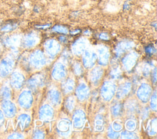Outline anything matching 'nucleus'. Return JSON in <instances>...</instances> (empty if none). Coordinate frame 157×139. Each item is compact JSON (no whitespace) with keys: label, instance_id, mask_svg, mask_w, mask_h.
Listing matches in <instances>:
<instances>
[{"label":"nucleus","instance_id":"obj_1","mask_svg":"<svg viewBox=\"0 0 157 139\" xmlns=\"http://www.w3.org/2000/svg\"><path fill=\"white\" fill-rule=\"evenodd\" d=\"M39 41L38 34L34 31H31L25 34L23 37L21 36V45L25 48H30L34 47Z\"/></svg>","mask_w":157,"mask_h":139},{"label":"nucleus","instance_id":"obj_2","mask_svg":"<svg viewBox=\"0 0 157 139\" xmlns=\"http://www.w3.org/2000/svg\"><path fill=\"white\" fill-rule=\"evenodd\" d=\"M1 42L6 47L11 48H15L21 45V36L18 34H12L10 35L2 34Z\"/></svg>","mask_w":157,"mask_h":139},{"label":"nucleus","instance_id":"obj_3","mask_svg":"<svg viewBox=\"0 0 157 139\" xmlns=\"http://www.w3.org/2000/svg\"><path fill=\"white\" fill-rule=\"evenodd\" d=\"M116 85L112 81H105L102 86L101 94L102 97L106 101H109L114 96Z\"/></svg>","mask_w":157,"mask_h":139},{"label":"nucleus","instance_id":"obj_4","mask_svg":"<svg viewBox=\"0 0 157 139\" xmlns=\"http://www.w3.org/2000/svg\"><path fill=\"white\" fill-rule=\"evenodd\" d=\"M29 61L33 67L40 68L45 64V58L41 51L36 50L30 54Z\"/></svg>","mask_w":157,"mask_h":139},{"label":"nucleus","instance_id":"obj_5","mask_svg":"<svg viewBox=\"0 0 157 139\" xmlns=\"http://www.w3.org/2000/svg\"><path fill=\"white\" fill-rule=\"evenodd\" d=\"M14 66V61L10 57L4 58L0 62V77L5 78L12 71Z\"/></svg>","mask_w":157,"mask_h":139},{"label":"nucleus","instance_id":"obj_6","mask_svg":"<svg viewBox=\"0 0 157 139\" xmlns=\"http://www.w3.org/2000/svg\"><path fill=\"white\" fill-rule=\"evenodd\" d=\"M46 53L51 57H55L61 50L59 43L55 39H48L44 43Z\"/></svg>","mask_w":157,"mask_h":139},{"label":"nucleus","instance_id":"obj_7","mask_svg":"<svg viewBox=\"0 0 157 139\" xmlns=\"http://www.w3.org/2000/svg\"><path fill=\"white\" fill-rule=\"evenodd\" d=\"M33 101V95L30 91H23L20 94L18 99V102L20 106L25 109H28L31 107Z\"/></svg>","mask_w":157,"mask_h":139},{"label":"nucleus","instance_id":"obj_8","mask_svg":"<svg viewBox=\"0 0 157 139\" xmlns=\"http://www.w3.org/2000/svg\"><path fill=\"white\" fill-rule=\"evenodd\" d=\"M44 85V77L41 74H36L27 81V86L31 91H36Z\"/></svg>","mask_w":157,"mask_h":139},{"label":"nucleus","instance_id":"obj_9","mask_svg":"<svg viewBox=\"0 0 157 139\" xmlns=\"http://www.w3.org/2000/svg\"><path fill=\"white\" fill-rule=\"evenodd\" d=\"M1 108L4 116L7 118H12L17 113V107L10 100H3Z\"/></svg>","mask_w":157,"mask_h":139},{"label":"nucleus","instance_id":"obj_10","mask_svg":"<svg viewBox=\"0 0 157 139\" xmlns=\"http://www.w3.org/2000/svg\"><path fill=\"white\" fill-rule=\"evenodd\" d=\"M24 82L25 77L21 72L15 71L12 73L10 77V84L13 88L20 89L23 85Z\"/></svg>","mask_w":157,"mask_h":139},{"label":"nucleus","instance_id":"obj_11","mask_svg":"<svg viewBox=\"0 0 157 139\" xmlns=\"http://www.w3.org/2000/svg\"><path fill=\"white\" fill-rule=\"evenodd\" d=\"M151 94V88L149 85L142 83L139 88L137 96L138 98L143 102H147Z\"/></svg>","mask_w":157,"mask_h":139},{"label":"nucleus","instance_id":"obj_12","mask_svg":"<svg viewBox=\"0 0 157 139\" xmlns=\"http://www.w3.org/2000/svg\"><path fill=\"white\" fill-rule=\"evenodd\" d=\"M83 53L82 59L83 66L86 68H91L94 65L97 59L96 53L90 49L85 50Z\"/></svg>","mask_w":157,"mask_h":139},{"label":"nucleus","instance_id":"obj_13","mask_svg":"<svg viewBox=\"0 0 157 139\" xmlns=\"http://www.w3.org/2000/svg\"><path fill=\"white\" fill-rule=\"evenodd\" d=\"M137 54L136 52L128 53L122 59V64L124 69L126 70H131L135 65L137 59Z\"/></svg>","mask_w":157,"mask_h":139},{"label":"nucleus","instance_id":"obj_14","mask_svg":"<svg viewBox=\"0 0 157 139\" xmlns=\"http://www.w3.org/2000/svg\"><path fill=\"white\" fill-rule=\"evenodd\" d=\"M18 27V23L15 20H8L0 25V32L2 34H8L15 31Z\"/></svg>","mask_w":157,"mask_h":139},{"label":"nucleus","instance_id":"obj_15","mask_svg":"<svg viewBox=\"0 0 157 139\" xmlns=\"http://www.w3.org/2000/svg\"><path fill=\"white\" fill-rule=\"evenodd\" d=\"M52 77L56 80H60L64 78L66 75V70L64 65L61 62H57L53 66Z\"/></svg>","mask_w":157,"mask_h":139},{"label":"nucleus","instance_id":"obj_16","mask_svg":"<svg viewBox=\"0 0 157 139\" xmlns=\"http://www.w3.org/2000/svg\"><path fill=\"white\" fill-rule=\"evenodd\" d=\"M71 122L68 119H63L58 124V133L63 137L68 136L71 133Z\"/></svg>","mask_w":157,"mask_h":139},{"label":"nucleus","instance_id":"obj_17","mask_svg":"<svg viewBox=\"0 0 157 139\" xmlns=\"http://www.w3.org/2000/svg\"><path fill=\"white\" fill-rule=\"evenodd\" d=\"M86 40L84 38H79L77 39L72 45V52L76 55L82 54L86 48Z\"/></svg>","mask_w":157,"mask_h":139},{"label":"nucleus","instance_id":"obj_18","mask_svg":"<svg viewBox=\"0 0 157 139\" xmlns=\"http://www.w3.org/2000/svg\"><path fill=\"white\" fill-rule=\"evenodd\" d=\"M98 62L102 66L107 64L110 57L109 48L105 46H101L98 49Z\"/></svg>","mask_w":157,"mask_h":139},{"label":"nucleus","instance_id":"obj_19","mask_svg":"<svg viewBox=\"0 0 157 139\" xmlns=\"http://www.w3.org/2000/svg\"><path fill=\"white\" fill-rule=\"evenodd\" d=\"M134 46V43L130 40H122L119 42L115 47V53L117 56H120Z\"/></svg>","mask_w":157,"mask_h":139},{"label":"nucleus","instance_id":"obj_20","mask_svg":"<svg viewBox=\"0 0 157 139\" xmlns=\"http://www.w3.org/2000/svg\"><path fill=\"white\" fill-rule=\"evenodd\" d=\"M39 115L40 119L48 121L52 118L53 115V110L50 105L45 104L39 109Z\"/></svg>","mask_w":157,"mask_h":139},{"label":"nucleus","instance_id":"obj_21","mask_svg":"<svg viewBox=\"0 0 157 139\" xmlns=\"http://www.w3.org/2000/svg\"><path fill=\"white\" fill-rule=\"evenodd\" d=\"M74 126L76 128H81L85 122V114L84 111L82 110H76L72 117Z\"/></svg>","mask_w":157,"mask_h":139},{"label":"nucleus","instance_id":"obj_22","mask_svg":"<svg viewBox=\"0 0 157 139\" xmlns=\"http://www.w3.org/2000/svg\"><path fill=\"white\" fill-rule=\"evenodd\" d=\"M104 73V70L102 68L99 67H94L91 72H90V77L91 81L93 83V85H97L99 84L100 80L102 78V77Z\"/></svg>","mask_w":157,"mask_h":139},{"label":"nucleus","instance_id":"obj_23","mask_svg":"<svg viewBox=\"0 0 157 139\" xmlns=\"http://www.w3.org/2000/svg\"><path fill=\"white\" fill-rule=\"evenodd\" d=\"M76 95L80 100L87 99L89 96V89L85 83H81L78 85L76 89Z\"/></svg>","mask_w":157,"mask_h":139},{"label":"nucleus","instance_id":"obj_24","mask_svg":"<svg viewBox=\"0 0 157 139\" xmlns=\"http://www.w3.org/2000/svg\"><path fill=\"white\" fill-rule=\"evenodd\" d=\"M131 89V83L124 82L121 84L117 89V97L118 99H123L130 92Z\"/></svg>","mask_w":157,"mask_h":139},{"label":"nucleus","instance_id":"obj_25","mask_svg":"<svg viewBox=\"0 0 157 139\" xmlns=\"http://www.w3.org/2000/svg\"><path fill=\"white\" fill-rule=\"evenodd\" d=\"M47 97L52 105H57L59 103L61 100V96L59 92L55 89H52L48 91L47 93Z\"/></svg>","mask_w":157,"mask_h":139},{"label":"nucleus","instance_id":"obj_26","mask_svg":"<svg viewBox=\"0 0 157 139\" xmlns=\"http://www.w3.org/2000/svg\"><path fill=\"white\" fill-rule=\"evenodd\" d=\"M17 122L21 130L27 128L31 123V117L27 114H21L17 118Z\"/></svg>","mask_w":157,"mask_h":139},{"label":"nucleus","instance_id":"obj_27","mask_svg":"<svg viewBox=\"0 0 157 139\" xmlns=\"http://www.w3.org/2000/svg\"><path fill=\"white\" fill-rule=\"evenodd\" d=\"M75 86L74 81L71 78H67L64 80L61 85V88L64 94H69L71 92Z\"/></svg>","mask_w":157,"mask_h":139},{"label":"nucleus","instance_id":"obj_28","mask_svg":"<svg viewBox=\"0 0 157 139\" xmlns=\"http://www.w3.org/2000/svg\"><path fill=\"white\" fill-rule=\"evenodd\" d=\"M127 113L129 115H134L139 110V104L134 100H130L128 101L125 105Z\"/></svg>","mask_w":157,"mask_h":139},{"label":"nucleus","instance_id":"obj_29","mask_svg":"<svg viewBox=\"0 0 157 139\" xmlns=\"http://www.w3.org/2000/svg\"><path fill=\"white\" fill-rule=\"evenodd\" d=\"M12 96V91L7 85H3L0 89V98L2 100H10Z\"/></svg>","mask_w":157,"mask_h":139},{"label":"nucleus","instance_id":"obj_30","mask_svg":"<svg viewBox=\"0 0 157 139\" xmlns=\"http://www.w3.org/2000/svg\"><path fill=\"white\" fill-rule=\"evenodd\" d=\"M52 31L53 32L58 33V34H62L63 35H66L69 33V29L68 28L64 25L61 24H56L52 28Z\"/></svg>","mask_w":157,"mask_h":139},{"label":"nucleus","instance_id":"obj_31","mask_svg":"<svg viewBox=\"0 0 157 139\" xmlns=\"http://www.w3.org/2000/svg\"><path fill=\"white\" fill-rule=\"evenodd\" d=\"M111 111L114 116H120L123 111V105L120 103L114 104L111 108Z\"/></svg>","mask_w":157,"mask_h":139},{"label":"nucleus","instance_id":"obj_32","mask_svg":"<svg viewBox=\"0 0 157 139\" xmlns=\"http://www.w3.org/2000/svg\"><path fill=\"white\" fill-rule=\"evenodd\" d=\"M104 128V119L102 116L98 115L95 119V129L97 131H101Z\"/></svg>","mask_w":157,"mask_h":139},{"label":"nucleus","instance_id":"obj_33","mask_svg":"<svg viewBox=\"0 0 157 139\" xmlns=\"http://www.w3.org/2000/svg\"><path fill=\"white\" fill-rule=\"evenodd\" d=\"M156 119H152L148 126V132L150 135H155L156 133Z\"/></svg>","mask_w":157,"mask_h":139},{"label":"nucleus","instance_id":"obj_34","mask_svg":"<svg viewBox=\"0 0 157 139\" xmlns=\"http://www.w3.org/2000/svg\"><path fill=\"white\" fill-rule=\"evenodd\" d=\"M75 99L72 96L69 97L65 102V107L68 111H72L75 107Z\"/></svg>","mask_w":157,"mask_h":139},{"label":"nucleus","instance_id":"obj_35","mask_svg":"<svg viewBox=\"0 0 157 139\" xmlns=\"http://www.w3.org/2000/svg\"><path fill=\"white\" fill-rule=\"evenodd\" d=\"M121 138H137V135L132 131H123L121 133Z\"/></svg>","mask_w":157,"mask_h":139},{"label":"nucleus","instance_id":"obj_36","mask_svg":"<svg viewBox=\"0 0 157 139\" xmlns=\"http://www.w3.org/2000/svg\"><path fill=\"white\" fill-rule=\"evenodd\" d=\"M110 75L113 78H118L121 76V71L118 67H115L110 72Z\"/></svg>","mask_w":157,"mask_h":139},{"label":"nucleus","instance_id":"obj_37","mask_svg":"<svg viewBox=\"0 0 157 139\" xmlns=\"http://www.w3.org/2000/svg\"><path fill=\"white\" fill-rule=\"evenodd\" d=\"M136 127V122L133 120H129L126 123V128L128 131H134Z\"/></svg>","mask_w":157,"mask_h":139},{"label":"nucleus","instance_id":"obj_38","mask_svg":"<svg viewBox=\"0 0 157 139\" xmlns=\"http://www.w3.org/2000/svg\"><path fill=\"white\" fill-rule=\"evenodd\" d=\"M120 136V133L118 132L115 131L112 126H110L108 129V137L110 138H117Z\"/></svg>","mask_w":157,"mask_h":139},{"label":"nucleus","instance_id":"obj_39","mask_svg":"<svg viewBox=\"0 0 157 139\" xmlns=\"http://www.w3.org/2000/svg\"><path fill=\"white\" fill-rule=\"evenodd\" d=\"M150 107L152 110H156V92L152 94L150 99Z\"/></svg>","mask_w":157,"mask_h":139},{"label":"nucleus","instance_id":"obj_40","mask_svg":"<svg viewBox=\"0 0 157 139\" xmlns=\"http://www.w3.org/2000/svg\"><path fill=\"white\" fill-rule=\"evenodd\" d=\"M73 69L74 73L77 75H80L82 73V67L81 65L78 62L74 64L73 66Z\"/></svg>","mask_w":157,"mask_h":139},{"label":"nucleus","instance_id":"obj_41","mask_svg":"<svg viewBox=\"0 0 157 139\" xmlns=\"http://www.w3.org/2000/svg\"><path fill=\"white\" fill-rule=\"evenodd\" d=\"M44 133L42 131L37 130L34 132L33 133V138H44Z\"/></svg>","mask_w":157,"mask_h":139},{"label":"nucleus","instance_id":"obj_42","mask_svg":"<svg viewBox=\"0 0 157 139\" xmlns=\"http://www.w3.org/2000/svg\"><path fill=\"white\" fill-rule=\"evenodd\" d=\"M145 51L147 54H153L156 52L155 48L153 47V45H149L145 48Z\"/></svg>","mask_w":157,"mask_h":139},{"label":"nucleus","instance_id":"obj_43","mask_svg":"<svg viewBox=\"0 0 157 139\" xmlns=\"http://www.w3.org/2000/svg\"><path fill=\"white\" fill-rule=\"evenodd\" d=\"M99 38L103 40H108L110 39V35L107 32H102L99 34Z\"/></svg>","mask_w":157,"mask_h":139},{"label":"nucleus","instance_id":"obj_44","mask_svg":"<svg viewBox=\"0 0 157 139\" xmlns=\"http://www.w3.org/2000/svg\"><path fill=\"white\" fill-rule=\"evenodd\" d=\"M112 127L115 131L119 132L120 130H121L122 129V125L118 122H115L113 123Z\"/></svg>","mask_w":157,"mask_h":139},{"label":"nucleus","instance_id":"obj_45","mask_svg":"<svg viewBox=\"0 0 157 139\" xmlns=\"http://www.w3.org/2000/svg\"><path fill=\"white\" fill-rule=\"evenodd\" d=\"M8 138H23V135L19 133H13L12 134H10V135H9V137H7Z\"/></svg>","mask_w":157,"mask_h":139},{"label":"nucleus","instance_id":"obj_46","mask_svg":"<svg viewBox=\"0 0 157 139\" xmlns=\"http://www.w3.org/2000/svg\"><path fill=\"white\" fill-rule=\"evenodd\" d=\"M151 80H152L153 83H156V67L153 70H152Z\"/></svg>","mask_w":157,"mask_h":139},{"label":"nucleus","instance_id":"obj_47","mask_svg":"<svg viewBox=\"0 0 157 139\" xmlns=\"http://www.w3.org/2000/svg\"><path fill=\"white\" fill-rule=\"evenodd\" d=\"M35 27L37 29H47L50 27V24H45L43 25H36Z\"/></svg>","mask_w":157,"mask_h":139},{"label":"nucleus","instance_id":"obj_48","mask_svg":"<svg viewBox=\"0 0 157 139\" xmlns=\"http://www.w3.org/2000/svg\"><path fill=\"white\" fill-rule=\"evenodd\" d=\"M150 66L148 64H146L145 66L144 69V74L145 75H148V73L150 72Z\"/></svg>","mask_w":157,"mask_h":139},{"label":"nucleus","instance_id":"obj_49","mask_svg":"<svg viewBox=\"0 0 157 139\" xmlns=\"http://www.w3.org/2000/svg\"><path fill=\"white\" fill-rule=\"evenodd\" d=\"M80 32H81V30L80 29H74L73 31H71L70 34L72 36H75L78 34Z\"/></svg>","mask_w":157,"mask_h":139},{"label":"nucleus","instance_id":"obj_50","mask_svg":"<svg viewBox=\"0 0 157 139\" xmlns=\"http://www.w3.org/2000/svg\"><path fill=\"white\" fill-rule=\"evenodd\" d=\"M59 41L61 43H66L67 42V38L64 36H61L59 37Z\"/></svg>","mask_w":157,"mask_h":139},{"label":"nucleus","instance_id":"obj_51","mask_svg":"<svg viewBox=\"0 0 157 139\" xmlns=\"http://www.w3.org/2000/svg\"><path fill=\"white\" fill-rule=\"evenodd\" d=\"M4 120V115L2 113V110H0V126H1V124H2L3 121Z\"/></svg>","mask_w":157,"mask_h":139},{"label":"nucleus","instance_id":"obj_52","mask_svg":"<svg viewBox=\"0 0 157 139\" xmlns=\"http://www.w3.org/2000/svg\"><path fill=\"white\" fill-rule=\"evenodd\" d=\"M123 9L124 10H128L129 9V4L128 2H125L123 4Z\"/></svg>","mask_w":157,"mask_h":139},{"label":"nucleus","instance_id":"obj_53","mask_svg":"<svg viewBox=\"0 0 157 139\" xmlns=\"http://www.w3.org/2000/svg\"><path fill=\"white\" fill-rule=\"evenodd\" d=\"M66 54H65V53H64V56L63 57H66ZM64 59H68V58H64Z\"/></svg>","mask_w":157,"mask_h":139},{"label":"nucleus","instance_id":"obj_54","mask_svg":"<svg viewBox=\"0 0 157 139\" xmlns=\"http://www.w3.org/2000/svg\"><path fill=\"white\" fill-rule=\"evenodd\" d=\"M127 1H132V0H127Z\"/></svg>","mask_w":157,"mask_h":139}]
</instances>
